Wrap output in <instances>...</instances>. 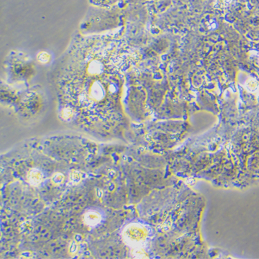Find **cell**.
Here are the masks:
<instances>
[{
    "label": "cell",
    "mask_w": 259,
    "mask_h": 259,
    "mask_svg": "<svg viewBox=\"0 0 259 259\" xmlns=\"http://www.w3.org/2000/svg\"><path fill=\"white\" fill-rule=\"evenodd\" d=\"M148 230L142 224L131 223L122 230V238L128 245L133 248L140 247L148 238Z\"/></svg>",
    "instance_id": "cell-1"
},
{
    "label": "cell",
    "mask_w": 259,
    "mask_h": 259,
    "mask_svg": "<svg viewBox=\"0 0 259 259\" xmlns=\"http://www.w3.org/2000/svg\"><path fill=\"white\" fill-rule=\"evenodd\" d=\"M102 220V215L98 210L88 209L83 214V221L87 226L96 227Z\"/></svg>",
    "instance_id": "cell-2"
},
{
    "label": "cell",
    "mask_w": 259,
    "mask_h": 259,
    "mask_svg": "<svg viewBox=\"0 0 259 259\" xmlns=\"http://www.w3.org/2000/svg\"><path fill=\"white\" fill-rule=\"evenodd\" d=\"M44 175L41 170L37 168H33L28 172L27 181L31 185L37 186L43 181Z\"/></svg>",
    "instance_id": "cell-3"
},
{
    "label": "cell",
    "mask_w": 259,
    "mask_h": 259,
    "mask_svg": "<svg viewBox=\"0 0 259 259\" xmlns=\"http://www.w3.org/2000/svg\"><path fill=\"white\" fill-rule=\"evenodd\" d=\"M132 255L134 256L133 257H135V258H146L145 252L140 247L133 248L132 251Z\"/></svg>",
    "instance_id": "cell-4"
},
{
    "label": "cell",
    "mask_w": 259,
    "mask_h": 259,
    "mask_svg": "<svg viewBox=\"0 0 259 259\" xmlns=\"http://www.w3.org/2000/svg\"><path fill=\"white\" fill-rule=\"evenodd\" d=\"M71 178L75 183H77V182H79L80 181L81 178H82V176H81L80 173H79L78 171H73L71 174Z\"/></svg>",
    "instance_id": "cell-5"
},
{
    "label": "cell",
    "mask_w": 259,
    "mask_h": 259,
    "mask_svg": "<svg viewBox=\"0 0 259 259\" xmlns=\"http://www.w3.org/2000/svg\"><path fill=\"white\" fill-rule=\"evenodd\" d=\"M64 176L62 173H56L55 175L53 177V180L55 183H62L64 181Z\"/></svg>",
    "instance_id": "cell-6"
},
{
    "label": "cell",
    "mask_w": 259,
    "mask_h": 259,
    "mask_svg": "<svg viewBox=\"0 0 259 259\" xmlns=\"http://www.w3.org/2000/svg\"><path fill=\"white\" fill-rule=\"evenodd\" d=\"M78 244H77L76 242H72L70 245L69 250L71 254H76L77 251H78Z\"/></svg>",
    "instance_id": "cell-7"
}]
</instances>
